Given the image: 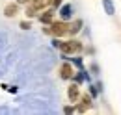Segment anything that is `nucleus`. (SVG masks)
Listing matches in <instances>:
<instances>
[{"label": "nucleus", "mask_w": 121, "mask_h": 115, "mask_svg": "<svg viewBox=\"0 0 121 115\" xmlns=\"http://www.w3.org/2000/svg\"><path fill=\"white\" fill-rule=\"evenodd\" d=\"M52 4H54V6H60V4H61V0H52Z\"/></svg>", "instance_id": "14"}, {"label": "nucleus", "mask_w": 121, "mask_h": 115, "mask_svg": "<svg viewBox=\"0 0 121 115\" xmlns=\"http://www.w3.org/2000/svg\"><path fill=\"white\" fill-rule=\"evenodd\" d=\"M39 21H41V22H50V21H52V11H47L45 15H41V17H39Z\"/></svg>", "instance_id": "10"}, {"label": "nucleus", "mask_w": 121, "mask_h": 115, "mask_svg": "<svg viewBox=\"0 0 121 115\" xmlns=\"http://www.w3.org/2000/svg\"><path fill=\"white\" fill-rule=\"evenodd\" d=\"M73 67H71V63H63L61 65V78L63 80H69V78H73Z\"/></svg>", "instance_id": "5"}, {"label": "nucleus", "mask_w": 121, "mask_h": 115, "mask_svg": "<svg viewBox=\"0 0 121 115\" xmlns=\"http://www.w3.org/2000/svg\"><path fill=\"white\" fill-rule=\"evenodd\" d=\"M60 19L61 21H71L73 19V6L71 4H63L60 8Z\"/></svg>", "instance_id": "4"}, {"label": "nucleus", "mask_w": 121, "mask_h": 115, "mask_svg": "<svg viewBox=\"0 0 121 115\" xmlns=\"http://www.w3.org/2000/svg\"><path fill=\"white\" fill-rule=\"evenodd\" d=\"M69 99H71V102L78 100V86L76 84H73V86L69 87Z\"/></svg>", "instance_id": "7"}, {"label": "nucleus", "mask_w": 121, "mask_h": 115, "mask_svg": "<svg viewBox=\"0 0 121 115\" xmlns=\"http://www.w3.org/2000/svg\"><path fill=\"white\" fill-rule=\"evenodd\" d=\"M103 6H104L106 15H114L116 13V8H114V2H112V0H103Z\"/></svg>", "instance_id": "6"}, {"label": "nucleus", "mask_w": 121, "mask_h": 115, "mask_svg": "<svg viewBox=\"0 0 121 115\" xmlns=\"http://www.w3.org/2000/svg\"><path fill=\"white\" fill-rule=\"evenodd\" d=\"M21 28H22V30H28V28H30V24H28V22H24V24L21 22Z\"/></svg>", "instance_id": "12"}, {"label": "nucleus", "mask_w": 121, "mask_h": 115, "mask_svg": "<svg viewBox=\"0 0 121 115\" xmlns=\"http://www.w3.org/2000/svg\"><path fill=\"white\" fill-rule=\"evenodd\" d=\"M58 48H60L63 54H76V52L82 50V43H78V41H65V43H61L60 41Z\"/></svg>", "instance_id": "2"}, {"label": "nucleus", "mask_w": 121, "mask_h": 115, "mask_svg": "<svg viewBox=\"0 0 121 115\" xmlns=\"http://www.w3.org/2000/svg\"><path fill=\"white\" fill-rule=\"evenodd\" d=\"M8 33L6 32H0V74H4V72H8V61H6V58H8Z\"/></svg>", "instance_id": "1"}, {"label": "nucleus", "mask_w": 121, "mask_h": 115, "mask_svg": "<svg viewBox=\"0 0 121 115\" xmlns=\"http://www.w3.org/2000/svg\"><path fill=\"white\" fill-rule=\"evenodd\" d=\"M80 26H82V21H75V22L69 26V33H76V32L80 30Z\"/></svg>", "instance_id": "8"}, {"label": "nucleus", "mask_w": 121, "mask_h": 115, "mask_svg": "<svg viewBox=\"0 0 121 115\" xmlns=\"http://www.w3.org/2000/svg\"><path fill=\"white\" fill-rule=\"evenodd\" d=\"M71 61L75 63L78 69H84V63H82V58H71Z\"/></svg>", "instance_id": "11"}, {"label": "nucleus", "mask_w": 121, "mask_h": 115, "mask_svg": "<svg viewBox=\"0 0 121 115\" xmlns=\"http://www.w3.org/2000/svg\"><path fill=\"white\" fill-rule=\"evenodd\" d=\"M15 11H17V6H9V8L6 6V9H4V15H6V17H13V15H15Z\"/></svg>", "instance_id": "9"}, {"label": "nucleus", "mask_w": 121, "mask_h": 115, "mask_svg": "<svg viewBox=\"0 0 121 115\" xmlns=\"http://www.w3.org/2000/svg\"><path fill=\"white\" fill-rule=\"evenodd\" d=\"M50 32H52V35H65V33H69V24H65V21L63 22H52Z\"/></svg>", "instance_id": "3"}, {"label": "nucleus", "mask_w": 121, "mask_h": 115, "mask_svg": "<svg viewBox=\"0 0 121 115\" xmlns=\"http://www.w3.org/2000/svg\"><path fill=\"white\" fill-rule=\"evenodd\" d=\"M0 113H9V110L8 108H0Z\"/></svg>", "instance_id": "13"}]
</instances>
